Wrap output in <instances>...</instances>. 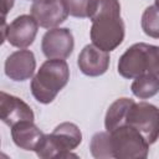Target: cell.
Returning a JSON list of instances; mask_svg holds the SVG:
<instances>
[{
  "label": "cell",
  "mask_w": 159,
  "mask_h": 159,
  "mask_svg": "<svg viewBox=\"0 0 159 159\" xmlns=\"http://www.w3.org/2000/svg\"><path fill=\"white\" fill-rule=\"evenodd\" d=\"M124 124L135 128L150 145L159 138V108L148 102H133Z\"/></svg>",
  "instance_id": "8992f818"
},
{
  "label": "cell",
  "mask_w": 159,
  "mask_h": 159,
  "mask_svg": "<svg viewBox=\"0 0 159 159\" xmlns=\"http://www.w3.org/2000/svg\"><path fill=\"white\" fill-rule=\"evenodd\" d=\"M118 73L128 80H134L145 73L159 76V46L144 42L132 45L119 57Z\"/></svg>",
  "instance_id": "3957f363"
},
{
  "label": "cell",
  "mask_w": 159,
  "mask_h": 159,
  "mask_svg": "<svg viewBox=\"0 0 159 159\" xmlns=\"http://www.w3.org/2000/svg\"><path fill=\"white\" fill-rule=\"evenodd\" d=\"M93 0H65L68 14L75 17H88Z\"/></svg>",
  "instance_id": "ac0fdd59"
},
{
  "label": "cell",
  "mask_w": 159,
  "mask_h": 159,
  "mask_svg": "<svg viewBox=\"0 0 159 159\" xmlns=\"http://www.w3.org/2000/svg\"><path fill=\"white\" fill-rule=\"evenodd\" d=\"M109 53L93 43L86 45L78 55L77 65L81 72L89 77L102 76L109 67Z\"/></svg>",
  "instance_id": "7c38bea8"
},
{
  "label": "cell",
  "mask_w": 159,
  "mask_h": 159,
  "mask_svg": "<svg viewBox=\"0 0 159 159\" xmlns=\"http://www.w3.org/2000/svg\"><path fill=\"white\" fill-rule=\"evenodd\" d=\"M88 17L92 21L89 36L94 46L111 52L123 42L125 26L118 0H93Z\"/></svg>",
  "instance_id": "6da1fadb"
},
{
  "label": "cell",
  "mask_w": 159,
  "mask_h": 159,
  "mask_svg": "<svg viewBox=\"0 0 159 159\" xmlns=\"http://www.w3.org/2000/svg\"><path fill=\"white\" fill-rule=\"evenodd\" d=\"M37 29L39 24L32 15H20L7 25L6 40L14 47H29L37 35Z\"/></svg>",
  "instance_id": "9c48e42d"
},
{
  "label": "cell",
  "mask_w": 159,
  "mask_h": 159,
  "mask_svg": "<svg viewBox=\"0 0 159 159\" xmlns=\"http://www.w3.org/2000/svg\"><path fill=\"white\" fill-rule=\"evenodd\" d=\"M130 89L132 93L140 99L150 98L159 92V76L155 73L142 75L134 78Z\"/></svg>",
  "instance_id": "9a60e30c"
},
{
  "label": "cell",
  "mask_w": 159,
  "mask_h": 159,
  "mask_svg": "<svg viewBox=\"0 0 159 159\" xmlns=\"http://www.w3.org/2000/svg\"><path fill=\"white\" fill-rule=\"evenodd\" d=\"M11 137L19 148L36 152L45 134L41 129H39L34 120H24L11 127Z\"/></svg>",
  "instance_id": "4fadbf2b"
},
{
  "label": "cell",
  "mask_w": 159,
  "mask_h": 159,
  "mask_svg": "<svg viewBox=\"0 0 159 159\" xmlns=\"http://www.w3.org/2000/svg\"><path fill=\"white\" fill-rule=\"evenodd\" d=\"M112 154L117 159H145L149 144L132 125L123 124L109 132Z\"/></svg>",
  "instance_id": "5b68a950"
},
{
  "label": "cell",
  "mask_w": 159,
  "mask_h": 159,
  "mask_svg": "<svg viewBox=\"0 0 159 159\" xmlns=\"http://www.w3.org/2000/svg\"><path fill=\"white\" fill-rule=\"evenodd\" d=\"M82 142V133L80 128L71 122L58 124L51 134H45L40 147L36 149L39 158H77L71 153Z\"/></svg>",
  "instance_id": "277c9868"
},
{
  "label": "cell",
  "mask_w": 159,
  "mask_h": 159,
  "mask_svg": "<svg viewBox=\"0 0 159 159\" xmlns=\"http://www.w3.org/2000/svg\"><path fill=\"white\" fill-rule=\"evenodd\" d=\"M133 102H134L133 99L123 97V98L116 99L108 107V111H107L106 118H104V127H106L107 132H112L113 129L124 124L127 112Z\"/></svg>",
  "instance_id": "5bb4252c"
},
{
  "label": "cell",
  "mask_w": 159,
  "mask_h": 159,
  "mask_svg": "<svg viewBox=\"0 0 159 159\" xmlns=\"http://www.w3.org/2000/svg\"><path fill=\"white\" fill-rule=\"evenodd\" d=\"M36 70L35 55L30 50H17L10 53L5 61V75L16 82L32 77Z\"/></svg>",
  "instance_id": "8fae6325"
},
{
  "label": "cell",
  "mask_w": 159,
  "mask_h": 159,
  "mask_svg": "<svg viewBox=\"0 0 159 159\" xmlns=\"http://www.w3.org/2000/svg\"><path fill=\"white\" fill-rule=\"evenodd\" d=\"M31 15L39 26L55 29L67 19L68 10L65 0H34Z\"/></svg>",
  "instance_id": "ba28073f"
},
{
  "label": "cell",
  "mask_w": 159,
  "mask_h": 159,
  "mask_svg": "<svg viewBox=\"0 0 159 159\" xmlns=\"http://www.w3.org/2000/svg\"><path fill=\"white\" fill-rule=\"evenodd\" d=\"M154 6L159 10V0H155V1H154Z\"/></svg>",
  "instance_id": "ffe728a7"
},
{
  "label": "cell",
  "mask_w": 159,
  "mask_h": 159,
  "mask_svg": "<svg viewBox=\"0 0 159 159\" xmlns=\"http://www.w3.org/2000/svg\"><path fill=\"white\" fill-rule=\"evenodd\" d=\"M75 47V40L71 30L66 27H55L46 31L41 41V50L47 58H67Z\"/></svg>",
  "instance_id": "52a82bcc"
},
{
  "label": "cell",
  "mask_w": 159,
  "mask_h": 159,
  "mask_svg": "<svg viewBox=\"0 0 159 159\" xmlns=\"http://www.w3.org/2000/svg\"><path fill=\"white\" fill-rule=\"evenodd\" d=\"M0 118L9 127L24 120H34L35 114L31 107L21 98L9 94L4 91L0 93Z\"/></svg>",
  "instance_id": "30bf717a"
},
{
  "label": "cell",
  "mask_w": 159,
  "mask_h": 159,
  "mask_svg": "<svg viewBox=\"0 0 159 159\" xmlns=\"http://www.w3.org/2000/svg\"><path fill=\"white\" fill-rule=\"evenodd\" d=\"M142 30L144 34L153 39H159V10L150 5L142 15Z\"/></svg>",
  "instance_id": "e0dca14e"
},
{
  "label": "cell",
  "mask_w": 159,
  "mask_h": 159,
  "mask_svg": "<svg viewBox=\"0 0 159 159\" xmlns=\"http://www.w3.org/2000/svg\"><path fill=\"white\" fill-rule=\"evenodd\" d=\"M91 154L98 159L113 158L112 154V144H111V134L109 132H98L96 133L89 144Z\"/></svg>",
  "instance_id": "2e32d148"
},
{
  "label": "cell",
  "mask_w": 159,
  "mask_h": 159,
  "mask_svg": "<svg viewBox=\"0 0 159 159\" xmlns=\"http://www.w3.org/2000/svg\"><path fill=\"white\" fill-rule=\"evenodd\" d=\"M70 80V68L65 60L48 58L31 81V93L42 104L51 103Z\"/></svg>",
  "instance_id": "7a4b0ae2"
},
{
  "label": "cell",
  "mask_w": 159,
  "mask_h": 159,
  "mask_svg": "<svg viewBox=\"0 0 159 159\" xmlns=\"http://www.w3.org/2000/svg\"><path fill=\"white\" fill-rule=\"evenodd\" d=\"M12 6H14V0H4V5H2V14H4V17H5L6 14L11 10Z\"/></svg>",
  "instance_id": "d6986e66"
}]
</instances>
